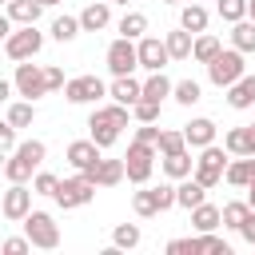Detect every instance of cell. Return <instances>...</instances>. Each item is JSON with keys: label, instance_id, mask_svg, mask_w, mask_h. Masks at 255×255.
<instances>
[{"label": "cell", "instance_id": "cell-13", "mask_svg": "<svg viewBox=\"0 0 255 255\" xmlns=\"http://www.w3.org/2000/svg\"><path fill=\"white\" fill-rule=\"evenodd\" d=\"M0 211H4V219L20 223L32 211V187L28 183H8V191L0 195Z\"/></svg>", "mask_w": 255, "mask_h": 255}, {"label": "cell", "instance_id": "cell-14", "mask_svg": "<svg viewBox=\"0 0 255 255\" xmlns=\"http://www.w3.org/2000/svg\"><path fill=\"white\" fill-rule=\"evenodd\" d=\"M215 120H207V116H195L191 124H183V143L191 147V151H199V147H207V143H215Z\"/></svg>", "mask_w": 255, "mask_h": 255}, {"label": "cell", "instance_id": "cell-19", "mask_svg": "<svg viewBox=\"0 0 255 255\" xmlns=\"http://www.w3.org/2000/svg\"><path fill=\"white\" fill-rule=\"evenodd\" d=\"M223 179H227L231 187H247V183L255 179V155H231L227 167H223Z\"/></svg>", "mask_w": 255, "mask_h": 255}, {"label": "cell", "instance_id": "cell-58", "mask_svg": "<svg viewBox=\"0 0 255 255\" xmlns=\"http://www.w3.org/2000/svg\"><path fill=\"white\" fill-rule=\"evenodd\" d=\"M251 247H255V243H251Z\"/></svg>", "mask_w": 255, "mask_h": 255}, {"label": "cell", "instance_id": "cell-49", "mask_svg": "<svg viewBox=\"0 0 255 255\" xmlns=\"http://www.w3.org/2000/svg\"><path fill=\"white\" fill-rule=\"evenodd\" d=\"M239 235H243V243H255V211H247V219L239 223Z\"/></svg>", "mask_w": 255, "mask_h": 255}, {"label": "cell", "instance_id": "cell-9", "mask_svg": "<svg viewBox=\"0 0 255 255\" xmlns=\"http://www.w3.org/2000/svg\"><path fill=\"white\" fill-rule=\"evenodd\" d=\"M12 88L20 100H40L48 96V84H44V64H32V60H20L16 64V76H12Z\"/></svg>", "mask_w": 255, "mask_h": 255}, {"label": "cell", "instance_id": "cell-42", "mask_svg": "<svg viewBox=\"0 0 255 255\" xmlns=\"http://www.w3.org/2000/svg\"><path fill=\"white\" fill-rule=\"evenodd\" d=\"M56 183H60V175H52V171H36V175H32V195H52Z\"/></svg>", "mask_w": 255, "mask_h": 255}, {"label": "cell", "instance_id": "cell-33", "mask_svg": "<svg viewBox=\"0 0 255 255\" xmlns=\"http://www.w3.org/2000/svg\"><path fill=\"white\" fill-rule=\"evenodd\" d=\"M139 239H143V231L135 223H116L112 227V247L116 251H131V247H139Z\"/></svg>", "mask_w": 255, "mask_h": 255}, {"label": "cell", "instance_id": "cell-30", "mask_svg": "<svg viewBox=\"0 0 255 255\" xmlns=\"http://www.w3.org/2000/svg\"><path fill=\"white\" fill-rule=\"evenodd\" d=\"M231 48H239L243 56H251V52H255V20H247V16H243V20H235V24H231Z\"/></svg>", "mask_w": 255, "mask_h": 255}, {"label": "cell", "instance_id": "cell-31", "mask_svg": "<svg viewBox=\"0 0 255 255\" xmlns=\"http://www.w3.org/2000/svg\"><path fill=\"white\" fill-rule=\"evenodd\" d=\"M171 96V80L163 76V72H147V80H143V96L139 100H151V104H163Z\"/></svg>", "mask_w": 255, "mask_h": 255}, {"label": "cell", "instance_id": "cell-41", "mask_svg": "<svg viewBox=\"0 0 255 255\" xmlns=\"http://www.w3.org/2000/svg\"><path fill=\"white\" fill-rule=\"evenodd\" d=\"M195 247L199 251H219V255H231V247L223 243V235H215V231H199L195 235Z\"/></svg>", "mask_w": 255, "mask_h": 255}, {"label": "cell", "instance_id": "cell-51", "mask_svg": "<svg viewBox=\"0 0 255 255\" xmlns=\"http://www.w3.org/2000/svg\"><path fill=\"white\" fill-rule=\"evenodd\" d=\"M8 32H12V20H8V12H0V44L8 40Z\"/></svg>", "mask_w": 255, "mask_h": 255}, {"label": "cell", "instance_id": "cell-43", "mask_svg": "<svg viewBox=\"0 0 255 255\" xmlns=\"http://www.w3.org/2000/svg\"><path fill=\"white\" fill-rule=\"evenodd\" d=\"M0 251H4V255H28V251H32V243H28V235H12V239H4V243H0Z\"/></svg>", "mask_w": 255, "mask_h": 255}, {"label": "cell", "instance_id": "cell-35", "mask_svg": "<svg viewBox=\"0 0 255 255\" xmlns=\"http://www.w3.org/2000/svg\"><path fill=\"white\" fill-rule=\"evenodd\" d=\"M48 32H52V40H56V44H72V40L80 36V16H56Z\"/></svg>", "mask_w": 255, "mask_h": 255}, {"label": "cell", "instance_id": "cell-1", "mask_svg": "<svg viewBox=\"0 0 255 255\" xmlns=\"http://www.w3.org/2000/svg\"><path fill=\"white\" fill-rule=\"evenodd\" d=\"M128 120H131V108H124V104H96L92 108V116H88V139H96L100 147H112L116 139H120V131L128 128Z\"/></svg>", "mask_w": 255, "mask_h": 255}, {"label": "cell", "instance_id": "cell-46", "mask_svg": "<svg viewBox=\"0 0 255 255\" xmlns=\"http://www.w3.org/2000/svg\"><path fill=\"white\" fill-rule=\"evenodd\" d=\"M155 199H159V211L175 207V183H155Z\"/></svg>", "mask_w": 255, "mask_h": 255}, {"label": "cell", "instance_id": "cell-12", "mask_svg": "<svg viewBox=\"0 0 255 255\" xmlns=\"http://www.w3.org/2000/svg\"><path fill=\"white\" fill-rule=\"evenodd\" d=\"M135 56H139V68L143 72H163L167 64H171V56H167V48H163V40L159 36H139V44H135Z\"/></svg>", "mask_w": 255, "mask_h": 255}, {"label": "cell", "instance_id": "cell-27", "mask_svg": "<svg viewBox=\"0 0 255 255\" xmlns=\"http://www.w3.org/2000/svg\"><path fill=\"white\" fill-rule=\"evenodd\" d=\"M16 131L20 128H32V120H36V100H8V116H4Z\"/></svg>", "mask_w": 255, "mask_h": 255}, {"label": "cell", "instance_id": "cell-34", "mask_svg": "<svg viewBox=\"0 0 255 255\" xmlns=\"http://www.w3.org/2000/svg\"><path fill=\"white\" fill-rule=\"evenodd\" d=\"M116 32H120V36H128V40H139V36L147 32V16L131 8V12H124V16H120V24H116Z\"/></svg>", "mask_w": 255, "mask_h": 255}, {"label": "cell", "instance_id": "cell-32", "mask_svg": "<svg viewBox=\"0 0 255 255\" xmlns=\"http://www.w3.org/2000/svg\"><path fill=\"white\" fill-rule=\"evenodd\" d=\"M131 211H135L139 219H151V215H159V199H155V187L139 183V191L131 195Z\"/></svg>", "mask_w": 255, "mask_h": 255}, {"label": "cell", "instance_id": "cell-17", "mask_svg": "<svg viewBox=\"0 0 255 255\" xmlns=\"http://www.w3.org/2000/svg\"><path fill=\"white\" fill-rule=\"evenodd\" d=\"M227 104L235 108V112H247V108H255V72H243L231 88H227Z\"/></svg>", "mask_w": 255, "mask_h": 255}, {"label": "cell", "instance_id": "cell-28", "mask_svg": "<svg viewBox=\"0 0 255 255\" xmlns=\"http://www.w3.org/2000/svg\"><path fill=\"white\" fill-rule=\"evenodd\" d=\"M187 215H191V227H195V231H215V227H223V223H219V207H215V203H207V199H203V203H195Z\"/></svg>", "mask_w": 255, "mask_h": 255}, {"label": "cell", "instance_id": "cell-16", "mask_svg": "<svg viewBox=\"0 0 255 255\" xmlns=\"http://www.w3.org/2000/svg\"><path fill=\"white\" fill-rule=\"evenodd\" d=\"M80 175H88L96 187H116V183H124V159H108V155H100V163L88 167V171H80Z\"/></svg>", "mask_w": 255, "mask_h": 255}, {"label": "cell", "instance_id": "cell-23", "mask_svg": "<svg viewBox=\"0 0 255 255\" xmlns=\"http://www.w3.org/2000/svg\"><path fill=\"white\" fill-rule=\"evenodd\" d=\"M207 8L203 4H195V0H187V4H179V28H187L191 36L195 32H207Z\"/></svg>", "mask_w": 255, "mask_h": 255}, {"label": "cell", "instance_id": "cell-10", "mask_svg": "<svg viewBox=\"0 0 255 255\" xmlns=\"http://www.w3.org/2000/svg\"><path fill=\"white\" fill-rule=\"evenodd\" d=\"M104 96H108V84H104L100 76H72V80H64V100L76 104V108L100 104Z\"/></svg>", "mask_w": 255, "mask_h": 255}, {"label": "cell", "instance_id": "cell-22", "mask_svg": "<svg viewBox=\"0 0 255 255\" xmlns=\"http://www.w3.org/2000/svg\"><path fill=\"white\" fill-rule=\"evenodd\" d=\"M223 147H227V155H255V131L247 124L243 128H231L223 135Z\"/></svg>", "mask_w": 255, "mask_h": 255}, {"label": "cell", "instance_id": "cell-11", "mask_svg": "<svg viewBox=\"0 0 255 255\" xmlns=\"http://www.w3.org/2000/svg\"><path fill=\"white\" fill-rule=\"evenodd\" d=\"M104 60H108V72H112V76H131V72L139 68V56H135V40H128V36H116V40L108 44Z\"/></svg>", "mask_w": 255, "mask_h": 255}, {"label": "cell", "instance_id": "cell-6", "mask_svg": "<svg viewBox=\"0 0 255 255\" xmlns=\"http://www.w3.org/2000/svg\"><path fill=\"white\" fill-rule=\"evenodd\" d=\"M20 223H24V235H28L32 247H40V251H56L60 247V227H56V219L48 211H28Z\"/></svg>", "mask_w": 255, "mask_h": 255}, {"label": "cell", "instance_id": "cell-45", "mask_svg": "<svg viewBox=\"0 0 255 255\" xmlns=\"http://www.w3.org/2000/svg\"><path fill=\"white\" fill-rule=\"evenodd\" d=\"M44 84H48V92H60V88H64V68L44 64Z\"/></svg>", "mask_w": 255, "mask_h": 255}, {"label": "cell", "instance_id": "cell-24", "mask_svg": "<svg viewBox=\"0 0 255 255\" xmlns=\"http://www.w3.org/2000/svg\"><path fill=\"white\" fill-rule=\"evenodd\" d=\"M159 167H163V175H167V179H183V175H191V167H195V159H191V147L163 155V159H159Z\"/></svg>", "mask_w": 255, "mask_h": 255}, {"label": "cell", "instance_id": "cell-38", "mask_svg": "<svg viewBox=\"0 0 255 255\" xmlns=\"http://www.w3.org/2000/svg\"><path fill=\"white\" fill-rule=\"evenodd\" d=\"M159 108H163V104L135 100V104H131V120H135V124H159Z\"/></svg>", "mask_w": 255, "mask_h": 255}, {"label": "cell", "instance_id": "cell-8", "mask_svg": "<svg viewBox=\"0 0 255 255\" xmlns=\"http://www.w3.org/2000/svg\"><path fill=\"white\" fill-rule=\"evenodd\" d=\"M52 199L64 207V211H72V207H84V203H92L96 199V183L88 179V175H68V179H60L56 183V191H52Z\"/></svg>", "mask_w": 255, "mask_h": 255}, {"label": "cell", "instance_id": "cell-18", "mask_svg": "<svg viewBox=\"0 0 255 255\" xmlns=\"http://www.w3.org/2000/svg\"><path fill=\"white\" fill-rule=\"evenodd\" d=\"M207 199V187L195 179V175H183V179H175V207H183V211H191L195 203H203Z\"/></svg>", "mask_w": 255, "mask_h": 255}, {"label": "cell", "instance_id": "cell-26", "mask_svg": "<svg viewBox=\"0 0 255 255\" xmlns=\"http://www.w3.org/2000/svg\"><path fill=\"white\" fill-rule=\"evenodd\" d=\"M191 40H195V36H191L187 28H175V32L163 36V48H167L171 60H191Z\"/></svg>", "mask_w": 255, "mask_h": 255}, {"label": "cell", "instance_id": "cell-44", "mask_svg": "<svg viewBox=\"0 0 255 255\" xmlns=\"http://www.w3.org/2000/svg\"><path fill=\"white\" fill-rule=\"evenodd\" d=\"M12 147H16V128H12L8 120H0V159H4Z\"/></svg>", "mask_w": 255, "mask_h": 255}, {"label": "cell", "instance_id": "cell-2", "mask_svg": "<svg viewBox=\"0 0 255 255\" xmlns=\"http://www.w3.org/2000/svg\"><path fill=\"white\" fill-rule=\"evenodd\" d=\"M44 155H48V143H44V139H24V143H16V147L4 155V179H8V183H28V179L40 171Z\"/></svg>", "mask_w": 255, "mask_h": 255}, {"label": "cell", "instance_id": "cell-53", "mask_svg": "<svg viewBox=\"0 0 255 255\" xmlns=\"http://www.w3.org/2000/svg\"><path fill=\"white\" fill-rule=\"evenodd\" d=\"M247 20H255V0H247Z\"/></svg>", "mask_w": 255, "mask_h": 255}, {"label": "cell", "instance_id": "cell-57", "mask_svg": "<svg viewBox=\"0 0 255 255\" xmlns=\"http://www.w3.org/2000/svg\"><path fill=\"white\" fill-rule=\"evenodd\" d=\"M0 4H8V0H0Z\"/></svg>", "mask_w": 255, "mask_h": 255}, {"label": "cell", "instance_id": "cell-56", "mask_svg": "<svg viewBox=\"0 0 255 255\" xmlns=\"http://www.w3.org/2000/svg\"><path fill=\"white\" fill-rule=\"evenodd\" d=\"M247 128H251V131H255V120H251V124H247Z\"/></svg>", "mask_w": 255, "mask_h": 255}, {"label": "cell", "instance_id": "cell-54", "mask_svg": "<svg viewBox=\"0 0 255 255\" xmlns=\"http://www.w3.org/2000/svg\"><path fill=\"white\" fill-rule=\"evenodd\" d=\"M108 4H124V8H128V4H131V0H108Z\"/></svg>", "mask_w": 255, "mask_h": 255}, {"label": "cell", "instance_id": "cell-55", "mask_svg": "<svg viewBox=\"0 0 255 255\" xmlns=\"http://www.w3.org/2000/svg\"><path fill=\"white\" fill-rule=\"evenodd\" d=\"M163 4H187V0H163Z\"/></svg>", "mask_w": 255, "mask_h": 255}, {"label": "cell", "instance_id": "cell-4", "mask_svg": "<svg viewBox=\"0 0 255 255\" xmlns=\"http://www.w3.org/2000/svg\"><path fill=\"white\" fill-rule=\"evenodd\" d=\"M40 48H44V32H40L36 24H20V28H12L8 40H4L8 60H16V64H20V60H36Z\"/></svg>", "mask_w": 255, "mask_h": 255}, {"label": "cell", "instance_id": "cell-39", "mask_svg": "<svg viewBox=\"0 0 255 255\" xmlns=\"http://www.w3.org/2000/svg\"><path fill=\"white\" fill-rule=\"evenodd\" d=\"M183 147H187V143H183V131H167V128H163L159 139H155V151H159V155H171V151H183Z\"/></svg>", "mask_w": 255, "mask_h": 255}, {"label": "cell", "instance_id": "cell-36", "mask_svg": "<svg viewBox=\"0 0 255 255\" xmlns=\"http://www.w3.org/2000/svg\"><path fill=\"white\" fill-rule=\"evenodd\" d=\"M171 100H175V104H183V108L199 104V100H203V88H199V80H179V84H171Z\"/></svg>", "mask_w": 255, "mask_h": 255}, {"label": "cell", "instance_id": "cell-52", "mask_svg": "<svg viewBox=\"0 0 255 255\" xmlns=\"http://www.w3.org/2000/svg\"><path fill=\"white\" fill-rule=\"evenodd\" d=\"M243 191H247V207H251V211H255V179H251V183H247V187H243Z\"/></svg>", "mask_w": 255, "mask_h": 255}, {"label": "cell", "instance_id": "cell-3", "mask_svg": "<svg viewBox=\"0 0 255 255\" xmlns=\"http://www.w3.org/2000/svg\"><path fill=\"white\" fill-rule=\"evenodd\" d=\"M243 72H247V56H243L239 48H219V56L207 64V80H211L215 88H231Z\"/></svg>", "mask_w": 255, "mask_h": 255}, {"label": "cell", "instance_id": "cell-21", "mask_svg": "<svg viewBox=\"0 0 255 255\" xmlns=\"http://www.w3.org/2000/svg\"><path fill=\"white\" fill-rule=\"evenodd\" d=\"M108 96L116 100V104H124V108H131L139 96H143V84L135 80V76H116L112 84H108Z\"/></svg>", "mask_w": 255, "mask_h": 255}, {"label": "cell", "instance_id": "cell-5", "mask_svg": "<svg viewBox=\"0 0 255 255\" xmlns=\"http://www.w3.org/2000/svg\"><path fill=\"white\" fill-rule=\"evenodd\" d=\"M151 171H155V143L131 139V143H128V155H124V179H131V183H147Z\"/></svg>", "mask_w": 255, "mask_h": 255}, {"label": "cell", "instance_id": "cell-25", "mask_svg": "<svg viewBox=\"0 0 255 255\" xmlns=\"http://www.w3.org/2000/svg\"><path fill=\"white\" fill-rule=\"evenodd\" d=\"M219 36H211V32H195V40H191V60L195 64H211L215 56H219Z\"/></svg>", "mask_w": 255, "mask_h": 255}, {"label": "cell", "instance_id": "cell-48", "mask_svg": "<svg viewBox=\"0 0 255 255\" xmlns=\"http://www.w3.org/2000/svg\"><path fill=\"white\" fill-rule=\"evenodd\" d=\"M159 131H163V128H155V124H139V128H135V139L155 143V139H159Z\"/></svg>", "mask_w": 255, "mask_h": 255}, {"label": "cell", "instance_id": "cell-37", "mask_svg": "<svg viewBox=\"0 0 255 255\" xmlns=\"http://www.w3.org/2000/svg\"><path fill=\"white\" fill-rule=\"evenodd\" d=\"M247 211H251V207H247V199H231V203H223V207H219V223H223V227H231V231H239V223L247 219Z\"/></svg>", "mask_w": 255, "mask_h": 255}, {"label": "cell", "instance_id": "cell-20", "mask_svg": "<svg viewBox=\"0 0 255 255\" xmlns=\"http://www.w3.org/2000/svg\"><path fill=\"white\" fill-rule=\"evenodd\" d=\"M112 24V4L108 0H92L84 12H80V32H100Z\"/></svg>", "mask_w": 255, "mask_h": 255}, {"label": "cell", "instance_id": "cell-40", "mask_svg": "<svg viewBox=\"0 0 255 255\" xmlns=\"http://www.w3.org/2000/svg\"><path fill=\"white\" fill-rule=\"evenodd\" d=\"M215 12H219L227 24H235V20L247 16V0H215Z\"/></svg>", "mask_w": 255, "mask_h": 255}, {"label": "cell", "instance_id": "cell-15", "mask_svg": "<svg viewBox=\"0 0 255 255\" xmlns=\"http://www.w3.org/2000/svg\"><path fill=\"white\" fill-rule=\"evenodd\" d=\"M100 155H104V147H100L96 139H72V143H68V163H72L76 171L96 167V163H100Z\"/></svg>", "mask_w": 255, "mask_h": 255}, {"label": "cell", "instance_id": "cell-50", "mask_svg": "<svg viewBox=\"0 0 255 255\" xmlns=\"http://www.w3.org/2000/svg\"><path fill=\"white\" fill-rule=\"evenodd\" d=\"M12 96H16V88H12V80H4V76H0V104H8Z\"/></svg>", "mask_w": 255, "mask_h": 255}, {"label": "cell", "instance_id": "cell-7", "mask_svg": "<svg viewBox=\"0 0 255 255\" xmlns=\"http://www.w3.org/2000/svg\"><path fill=\"white\" fill-rule=\"evenodd\" d=\"M227 147H219V143H207V147H199V159H195V167H191V175L211 191L219 179H223V167H227Z\"/></svg>", "mask_w": 255, "mask_h": 255}, {"label": "cell", "instance_id": "cell-29", "mask_svg": "<svg viewBox=\"0 0 255 255\" xmlns=\"http://www.w3.org/2000/svg\"><path fill=\"white\" fill-rule=\"evenodd\" d=\"M4 12H8V20H12V24H36L44 8H40L36 0H8V4H4Z\"/></svg>", "mask_w": 255, "mask_h": 255}, {"label": "cell", "instance_id": "cell-47", "mask_svg": "<svg viewBox=\"0 0 255 255\" xmlns=\"http://www.w3.org/2000/svg\"><path fill=\"white\" fill-rule=\"evenodd\" d=\"M199 247H195V235H187V239H171L167 243V255H195Z\"/></svg>", "mask_w": 255, "mask_h": 255}]
</instances>
